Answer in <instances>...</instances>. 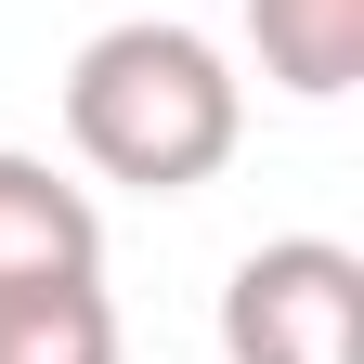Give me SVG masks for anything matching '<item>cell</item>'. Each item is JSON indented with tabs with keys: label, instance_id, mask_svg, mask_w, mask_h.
I'll use <instances>...</instances> for the list:
<instances>
[{
	"label": "cell",
	"instance_id": "obj_1",
	"mask_svg": "<svg viewBox=\"0 0 364 364\" xmlns=\"http://www.w3.org/2000/svg\"><path fill=\"white\" fill-rule=\"evenodd\" d=\"M65 144L91 182H130V196H196L221 182V156L247 144V78L208 26H182L169 0L130 14L105 39H78L65 65Z\"/></svg>",
	"mask_w": 364,
	"mask_h": 364
},
{
	"label": "cell",
	"instance_id": "obj_4",
	"mask_svg": "<svg viewBox=\"0 0 364 364\" xmlns=\"http://www.w3.org/2000/svg\"><path fill=\"white\" fill-rule=\"evenodd\" d=\"M247 53L273 91L299 105H338L364 78V0H247Z\"/></svg>",
	"mask_w": 364,
	"mask_h": 364
},
{
	"label": "cell",
	"instance_id": "obj_5",
	"mask_svg": "<svg viewBox=\"0 0 364 364\" xmlns=\"http://www.w3.org/2000/svg\"><path fill=\"white\" fill-rule=\"evenodd\" d=\"M0 364H117V299L105 287H26V299H0Z\"/></svg>",
	"mask_w": 364,
	"mask_h": 364
},
{
	"label": "cell",
	"instance_id": "obj_3",
	"mask_svg": "<svg viewBox=\"0 0 364 364\" xmlns=\"http://www.w3.org/2000/svg\"><path fill=\"white\" fill-rule=\"evenodd\" d=\"M26 287H105V208L53 156L0 144V299H26Z\"/></svg>",
	"mask_w": 364,
	"mask_h": 364
},
{
	"label": "cell",
	"instance_id": "obj_2",
	"mask_svg": "<svg viewBox=\"0 0 364 364\" xmlns=\"http://www.w3.org/2000/svg\"><path fill=\"white\" fill-rule=\"evenodd\" d=\"M221 364H364V260L338 235H273L221 273Z\"/></svg>",
	"mask_w": 364,
	"mask_h": 364
}]
</instances>
